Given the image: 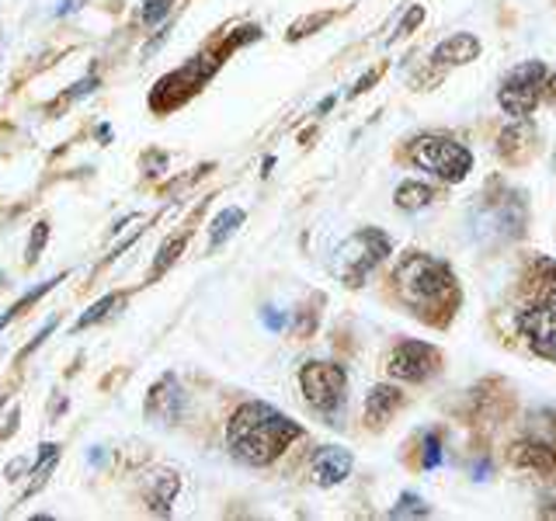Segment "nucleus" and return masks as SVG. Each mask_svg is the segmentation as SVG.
I'll use <instances>...</instances> for the list:
<instances>
[{
    "instance_id": "1",
    "label": "nucleus",
    "mask_w": 556,
    "mask_h": 521,
    "mask_svg": "<svg viewBox=\"0 0 556 521\" xmlns=\"http://www.w3.org/2000/svg\"><path fill=\"white\" fill-rule=\"evenodd\" d=\"M303 428L268 404H243L226 428V445L243 466H268L300 439Z\"/></svg>"
},
{
    "instance_id": "2",
    "label": "nucleus",
    "mask_w": 556,
    "mask_h": 521,
    "mask_svg": "<svg viewBox=\"0 0 556 521\" xmlns=\"http://www.w3.org/2000/svg\"><path fill=\"white\" fill-rule=\"evenodd\" d=\"M393 282L400 289V300L414 309H428L448 300L452 292V271L445 260H434L428 254H410L396 265Z\"/></svg>"
},
{
    "instance_id": "3",
    "label": "nucleus",
    "mask_w": 556,
    "mask_h": 521,
    "mask_svg": "<svg viewBox=\"0 0 556 521\" xmlns=\"http://www.w3.org/2000/svg\"><path fill=\"white\" fill-rule=\"evenodd\" d=\"M410 161L417 167L431 170L434 178L442 181H463L469 164H473V156H469V150L463 143H456V139H445V136H421L417 143L410 147Z\"/></svg>"
},
{
    "instance_id": "4",
    "label": "nucleus",
    "mask_w": 556,
    "mask_h": 521,
    "mask_svg": "<svg viewBox=\"0 0 556 521\" xmlns=\"http://www.w3.org/2000/svg\"><path fill=\"white\" fill-rule=\"evenodd\" d=\"M390 254V240L379 230H362L352 240L341 243V251L334 257V271L344 278L348 285H362V278L369 275L382 257Z\"/></svg>"
},
{
    "instance_id": "5",
    "label": "nucleus",
    "mask_w": 556,
    "mask_h": 521,
    "mask_svg": "<svg viewBox=\"0 0 556 521\" xmlns=\"http://www.w3.org/2000/svg\"><path fill=\"white\" fill-rule=\"evenodd\" d=\"M543 87H546V66L539 63V60H529V63H521L515 69H508V77H504L501 84V109L515 115V118H526L532 109H535V101L539 94H543Z\"/></svg>"
},
{
    "instance_id": "6",
    "label": "nucleus",
    "mask_w": 556,
    "mask_h": 521,
    "mask_svg": "<svg viewBox=\"0 0 556 521\" xmlns=\"http://www.w3.org/2000/svg\"><path fill=\"white\" fill-rule=\"evenodd\" d=\"M303 393L309 399V407H317L324 414H330L334 407H341V399H344V386H348V379H344V369L341 365H330V361H309L303 376Z\"/></svg>"
},
{
    "instance_id": "7",
    "label": "nucleus",
    "mask_w": 556,
    "mask_h": 521,
    "mask_svg": "<svg viewBox=\"0 0 556 521\" xmlns=\"http://www.w3.org/2000/svg\"><path fill=\"white\" fill-rule=\"evenodd\" d=\"M521 338L529 341L535 355L556 361V300L553 303H535L532 309L521 313Z\"/></svg>"
},
{
    "instance_id": "8",
    "label": "nucleus",
    "mask_w": 556,
    "mask_h": 521,
    "mask_svg": "<svg viewBox=\"0 0 556 521\" xmlns=\"http://www.w3.org/2000/svg\"><path fill=\"white\" fill-rule=\"evenodd\" d=\"M439 369V352L425 341H404L390 355V376L393 379H407V382H421Z\"/></svg>"
},
{
    "instance_id": "9",
    "label": "nucleus",
    "mask_w": 556,
    "mask_h": 521,
    "mask_svg": "<svg viewBox=\"0 0 556 521\" xmlns=\"http://www.w3.org/2000/svg\"><path fill=\"white\" fill-rule=\"evenodd\" d=\"M348 473H352V452L338 448V445H327L313 456V480L320 486H334L341 483Z\"/></svg>"
},
{
    "instance_id": "10",
    "label": "nucleus",
    "mask_w": 556,
    "mask_h": 521,
    "mask_svg": "<svg viewBox=\"0 0 556 521\" xmlns=\"http://www.w3.org/2000/svg\"><path fill=\"white\" fill-rule=\"evenodd\" d=\"M147 414L161 417V421H174V417L181 414V390H178V382H174L170 376L153 386V393L147 399Z\"/></svg>"
},
{
    "instance_id": "11",
    "label": "nucleus",
    "mask_w": 556,
    "mask_h": 521,
    "mask_svg": "<svg viewBox=\"0 0 556 521\" xmlns=\"http://www.w3.org/2000/svg\"><path fill=\"white\" fill-rule=\"evenodd\" d=\"M515 462L532 473H556V445L546 442H518L515 445Z\"/></svg>"
},
{
    "instance_id": "12",
    "label": "nucleus",
    "mask_w": 556,
    "mask_h": 521,
    "mask_svg": "<svg viewBox=\"0 0 556 521\" xmlns=\"http://www.w3.org/2000/svg\"><path fill=\"white\" fill-rule=\"evenodd\" d=\"M477 52H480V42L473 39V35L459 31L434 49V60L439 63H469V60H477Z\"/></svg>"
},
{
    "instance_id": "13",
    "label": "nucleus",
    "mask_w": 556,
    "mask_h": 521,
    "mask_svg": "<svg viewBox=\"0 0 556 521\" xmlns=\"http://www.w3.org/2000/svg\"><path fill=\"white\" fill-rule=\"evenodd\" d=\"M396 407H400V393L393 386H376L365 396V417H369L372 424H387Z\"/></svg>"
},
{
    "instance_id": "14",
    "label": "nucleus",
    "mask_w": 556,
    "mask_h": 521,
    "mask_svg": "<svg viewBox=\"0 0 556 521\" xmlns=\"http://www.w3.org/2000/svg\"><path fill=\"white\" fill-rule=\"evenodd\" d=\"M431 202V188L428 185H417V181H407L396 188V205L400 208H421Z\"/></svg>"
},
{
    "instance_id": "15",
    "label": "nucleus",
    "mask_w": 556,
    "mask_h": 521,
    "mask_svg": "<svg viewBox=\"0 0 556 521\" xmlns=\"http://www.w3.org/2000/svg\"><path fill=\"white\" fill-rule=\"evenodd\" d=\"M63 278H66V275H56V278H49V282H42V285L35 289V292H28L25 300H17V303H14V306H11V309L4 313V317H0V327H8V323H11V320L17 317V313H25V309H28L31 303H39V300H42V295H46L49 289H56V285L63 282Z\"/></svg>"
},
{
    "instance_id": "16",
    "label": "nucleus",
    "mask_w": 556,
    "mask_h": 521,
    "mask_svg": "<svg viewBox=\"0 0 556 521\" xmlns=\"http://www.w3.org/2000/svg\"><path fill=\"white\" fill-rule=\"evenodd\" d=\"M115 306H122V295H104V300L101 303H94L91 309H87L84 313V317L74 323V330H84V327H94L98 320H104V317H109V313L115 309Z\"/></svg>"
},
{
    "instance_id": "17",
    "label": "nucleus",
    "mask_w": 556,
    "mask_h": 521,
    "mask_svg": "<svg viewBox=\"0 0 556 521\" xmlns=\"http://www.w3.org/2000/svg\"><path fill=\"white\" fill-rule=\"evenodd\" d=\"M56 459H60V448H56V445H42V459H39V466H35V473H31L35 483L28 486V494H31V491H39V486L49 480V469H52V462H56Z\"/></svg>"
},
{
    "instance_id": "18",
    "label": "nucleus",
    "mask_w": 556,
    "mask_h": 521,
    "mask_svg": "<svg viewBox=\"0 0 556 521\" xmlns=\"http://www.w3.org/2000/svg\"><path fill=\"white\" fill-rule=\"evenodd\" d=\"M46 240H49V223H35V230H31V240H28V265H35L39 260V254H42V247H46Z\"/></svg>"
},
{
    "instance_id": "19",
    "label": "nucleus",
    "mask_w": 556,
    "mask_h": 521,
    "mask_svg": "<svg viewBox=\"0 0 556 521\" xmlns=\"http://www.w3.org/2000/svg\"><path fill=\"white\" fill-rule=\"evenodd\" d=\"M240 219H243V213H240V208H230V213H223V216L216 219V230H213V243H219V240H223L226 233H233Z\"/></svg>"
},
{
    "instance_id": "20",
    "label": "nucleus",
    "mask_w": 556,
    "mask_h": 521,
    "mask_svg": "<svg viewBox=\"0 0 556 521\" xmlns=\"http://www.w3.org/2000/svg\"><path fill=\"white\" fill-rule=\"evenodd\" d=\"M181 247H185V237H178V240H170V243H167V247L161 251V257H156V268H153V275H161V271H164V268L170 265V260H174V257H178V251H181Z\"/></svg>"
},
{
    "instance_id": "21",
    "label": "nucleus",
    "mask_w": 556,
    "mask_h": 521,
    "mask_svg": "<svg viewBox=\"0 0 556 521\" xmlns=\"http://www.w3.org/2000/svg\"><path fill=\"white\" fill-rule=\"evenodd\" d=\"M404 514H428V508H425V504L421 500H417V497H404V500H400L396 504V508H393V518H404Z\"/></svg>"
},
{
    "instance_id": "22",
    "label": "nucleus",
    "mask_w": 556,
    "mask_h": 521,
    "mask_svg": "<svg viewBox=\"0 0 556 521\" xmlns=\"http://www.w3.org/2000/svg\"><path fill=\"white\" fill-rule=\"evenodd\" d=\"M167 0H147V8H143V22L153 25V22H161V17L167 14Z\"/></svg>"
},
{
    "instance_id": "23",
    "label": "nucleus",
    "mask_w": 556,
    "mask_h": 521,
    "mask_svg": "<svg viewBox=\"0 0 556 521\" xmlns=\"http://www.w3.org/2000/svg\"><path fill=\"white\" fill-rule=\"evenodd\" d=\"M439 459H442V452H439V439H428V459H425V466H439Z\"/></svg>"
},
{
    "instance_id": "24",
    "label": "nucleus",
    "mask_w": 556,
    "mask_h": 521,
    "mask_svg": "<svg viewBox=\"0 0 556 521\" xmlns=\"http://www.w3.org/2000/svg\"><path fill=\"white\" fill-rule=\"evenodd\" d=\"M546 94H549V98L556 101V74H553V77L546 80Z\"/></svg>"
}]
</instances>
